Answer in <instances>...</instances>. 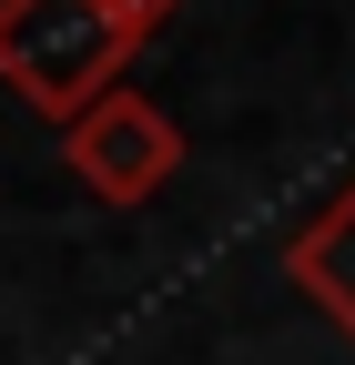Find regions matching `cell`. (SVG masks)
Listing matches in <instances>:
<instances>
[{"label": "cell", "mask_w": 355, "mask_h": 365, "mask_svg": "<svg viewBox=\"0 0 355 365\" xmlns=\"http://www.w3.org/2000/svg\"><path fill=\"white\" fill-rule=\"evenodd\" d=\"M143 41L153 31H132L112 0H0V81L61 132L92 102L122 91V71L143 61Z\"/></svg>", "instance_id": "1"}, {"label": "cell", "mask_w": 355, "mask_h": 365, "mask_svg": "<svg viewBox=\"0 0 355 365\" xmlns=\"http://www.w3.org/2000/svg\"><path fill=\"white\" fill-rule=\"evenodd\" d=\"M61 173H71L92 203H153L163 182L183 173V122L122 81L112 102H92V112L61 132Z\"/></svg>", "instance_id": "2"}, {"label": "cell", "mask_w": 355, "mask_h": 365, "mask_svg": "<svg viewBox=\"0 0 355 365\" xmlns=\"http://www.w3.org/2000/svg\"><path fill=\"white\" fill-rule=\"evenodd\" d=\"M284 284L315 304V314H335V325L355 335V173H345L335 193L284 234Z\"/></svg>", "instance_id": "3"}, {"label": "cell", "mask_w": 355, "mask_h": 365, "mask_svg": "<svg viewBox=\"0 0 355 365\" xmlns=\"http://www.w3.org/2000/svg\"><path fill=\"white\" fill-rule=\"evenodd\" d=\"M112 11H122V21H132V31H163V21H173V11H183V0H112Z\"/></svg>", "instance_id": "4"}]
</instances>
